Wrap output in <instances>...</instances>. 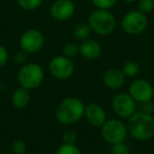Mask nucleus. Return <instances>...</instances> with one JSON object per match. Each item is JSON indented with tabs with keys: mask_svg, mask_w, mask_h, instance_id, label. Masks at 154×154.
<instances>
[{
	"mask_svg": "<svg viewBox=\"0 0 154 154\" xmlns=\"http://www.w3.org/2000/svg\"><path fill=\"white\" fill-rule=\"evenodd\" d=\"M79 54V45L76 42H68L63 45L62 49V55L68 58H74Z\"/></svg>",
	"mask_w": 154,
	"mask_h": 154,
	"instance_id": "6ab92c4d",
	"label": "nucleus"
},
{
	"mask_svg": "<svg viewBox=\"0 0 154 154\" xmlns=\"http://www.w3.org/2000/svg\"><path fill=\"white\" fill-rule=\"evenodd\" d=\"M17 80L22 88L29 91L36 90L45 80V72L39 64L26 63L18 71Z\"/></svg>",
	"mask_w": 154,
	"mask_h": 154,
	"instance_id": "20e7f679",
	"label": "nucleus"
},
{
	"mask_svg": "<svg viewBox=\"0 0 154 154\" xmlns=\"http://www.w3.org/2000/svg\"><path fill=\"white\" fill-rule=\"evenodd\" d=\"M55 154H82V152L76 145L61 143V145L57 148Z\"/></svg>",
	"mask_w": 154,
	"mask_h": 154,
	"instance_id": "aec40b11",
	"label": "nucleus"
},
{
	"mask_svg": "<svg viewBox=\"0 0 154 154\" xmlns=\"http://www.w3.org/2000/svg\"><path fill=\"white\" fill-rule=\"evenodd\" d=\"M103 53L100 43L95 39L88 38L79 45V54L87 60H95Z\"/></svg>",
	"mask_w": 154,
	"mask_h": 154,
	"instance_id": "4468645a",
	"label": "nucleus"
},
{
	"mask_svg": "<svg viewBox=\"0 0 154 154\" xmlns=\"http://www.w3.org/2000/svg\"><path fill=\"white\" fill-rule=\"evenodd\" d=\"M124 1L127 3H134V2H136L137 0H124Z\"/></svg>",
	"mask_w": 154,
	"mask_h": 154,
	"instance_id": "c85d7f7f",
	"label": "nucleus"
},
{
	"mask_svg": "<svg viewBox=\"0 0 154 154\" xmlns=\"http://www.w3.org/2000/svg\"><path fill=\"white\" fill-rule=\"evenodd\" d=\"M45 45V36L37 29H29L24 31L19 38L20 50L28 54L38 53Z\"/></svg>",
	"mask_w": 154,
	"mask_h": 154,
	"instance_id": "6e6552de",
	"label": "nucleus"
},
{
	"mask_svg": "<svg viewBox=\"0 0 154 154\" xmlns=\"http://www.w3.org/2000/svg\"><path fill=\"white\" fill-rule=\"evenodd\" d=\"M88 23L95 34L108 36L116 29V18L110 10L96 9L90 14Z\"/></svg>",
	"mask_w": 154,
	"mask_h": 154,
	"instance_id": "7ed1b4c3",
	"label": "nucleus"
},
{
	"mask_svg": "<svg viewBox=\"0 0 154 154\" xmlns=\"http://www.w3.org/2000/svg\"><path fill=\"white\" fill-rule=\"evenodd\" d=\"M100 133L103 138L110 145L124 143L129 134L127 124L118 118L106 120L105 124L100 127Z\"/></svg>",
	"mask_w": 154,
	"mask_h": 154,
	"instance_id": "39448f33",
	"label": "nucleus"
},
{
	"mask_svg": "<svg viewBox=\"0 0 154 154\" xmlns=\"http://www.w3.org/2000/svg\"><path fill=\"white\" fill-rule=\"evenodd\" d=\"M9 59V52L5 45H0V69L5 66Z\"/></svg>",
	"mask_w": 154,
	"mask_h": 154,
	"instance_id": "cd10ccee",
	"label": "nucleus"
},
{
	"mask_svg": "<svg viewBox=\"0 0 154 154\" xmlns=\"http://www.w3.org/2000/svg\"><path fill=\"white\" fill-rule=\"evenodd\" d=\"M26 150H28L26 143L21 139H17L12 145V151L14 154H26Z\"/></svg>",
	"mask_w": 154,
	"mask_h": 154,
	"instance_id": "393cba45",
	"label": "nucleus"
},
{
	"mask_svg": "<svg viewBox=\"0 0 154 154\" xmlns=\"http://www.w3.org/2000/svg\"><path fill=\"white\" fill-rule=\"evenodd\" d=\"M86 105L77 97H66L58 103L55 116L58 122L64 126H72L85 116Z\"/></svg>",
	"mask_w": 154,
	"mask_h": 154,
	"instance_id": "f257e3e1",
	"label": "nucleus"
},
{
	"mask_svg": "<svg viewBox=\"0 0 154 154\" xmlns=\"http://www.w3.org/2000/svg\"><path fill=\"white\" fill-rule=\"evenodd\" d=\"M126 78L122 71L116 68L108 69L103 74V85L110 90H118L122 88L126 82Z\"/></svg>",
	"mask_w": 154,
	"mask_h": 154,
	"instance_id": "ddd939ff",
	"label": "nucleus"
},
{
	"mask_svg": "<svg viewBox=\"0 0 154 154\" xmlns=\"http://www.w3.org/2000/svg\"><path fill=\"white\" fill-rule=\"evenodd\" d=\"M111 154H130L129 146L126 143H118L115 145H112Z\"/></svg>",
	"mask_w": 154,
	"mask_h": 154,
	"instance_id": "b1692460",
	"label": "nucleus"
},
{
	"mask_svg": "<svg viewBox=\"0 0 154 154\" xmlns=\"http://www.w3.org/2000/svg\"><path fill=\"white\" fill-rule=\"evenodd\" d=\"M120 26L126 34L136 36L146 31L148 26V18L146 14L138 10H132L124 15Z\"/></svg>",
	"mask_w": 154,
	"mask_h": 154,
	"instance_id": "423d86ee",
	"label": "nucleus"
},
{
	"mask_svg": "<svg viewBox=\"0 0 154 154\" xmlns=\"http://www.w3.org/2000/svg\"><path fill=\"white\" fill-rule=\"evenodd\" d=\"M137 10L143 14L151 13L154 10V0H137Z\"/></svg>",
	"mask_w": 154,
	"mask_h": 154,
	"instance_id": "412c9836",
	"label": "nucleus"
},
{
	"mask_svg": "<svg viewBox=\"0 0 154 154\" xmlns=\"http://www.w3.org/2000/svg\"><path fill=\"white\" fill-rule=\"evenodd\" d=\"M128 133L136 140H149L154 136V117L152 114L135 112L127 122Z\"/></svg>",
	"mask_w": 154,
	"mask_h": 154,
	"instance_id": "f03ea898",
	"label": "nucleus"
},
{
	"mask_svg": "<svg viewBox=\"0 0 154 154\" xmlns=\"http://www.w3.org/2000/svg\"><path fill=\"white\" fill-rule=\"evenodd\" d=\"M62 143H68V145H76L77 141V134L76 132L72 130H66L62 133Z\"/></svg>",
	"mask_w": 154,
	"mask_h": 154,
	"instance_id": "5701e85b",
	"label": "nucleus"
},
{
	"mask_svg": "<svg viewBox=\"0 0 154 154\" xmlns=\"http://www.w3.org/2000/svg\"><path fill=\"white\" fill-rule=\"evenodd\" d=\"M28 53H26L24 51L20 50V51L16 52L15 55H14V62L17 64H26L28 61Z\"/></svg>",
	"mask_w": 154,
	"mask_h": 154,
	"instance_id": "a878e982",
	"label": "nucleus"
},
{
	"mask_svg": "<svg viewBox=\"0 0 154 154\" xmlns=\"http://www.w3.org/2000/svg\"><path fill=\"white\" fill-rule=\"evenodd\" d=\"M129 94L137 103L151 100L154 97V88L146 79H135L129 87Z\"/></svg>",
	"mask_w": 154,
	"mask_h": 154,
	"instance_id": "9b49d317",
	"label": "nucleus"
},
{
	"mask_svg": "<svg viewBox=\"0 0 154 154\" xmlns=\"http://www.w3.org/2000/svg\"><path fill=\"white\" fill-rule=\"evenodd\" d=\"M75 70L72 59L63 55L55 56L49 62V72L58 80L69 79Z\"/></svg>",
	"mask_w": 154,
	"mask_h": 154,
	"instance_id": "0eeeda50",
	"label": "nucleus"
},
{
	"mask_svg": "<svg viewBox=\"0 0 154 154\" xmlns=\"http://www.w3.org/2000/svg\"><path fill=\"white\" fill-rule=\"evenodd\" d=\"M136 101L129 93H118L112 99V109L119 118H130L136 112Z\"/></svg>",
	"mask_w": 154,
	"mask_h": 154,
	"instance_id": "1a4fd4ad",
	"label": "nucleus"
},
{
	"mask_svg": "<svg viewBox=\"0 0 154 154\" xmlns=\"http://www.w3.org/2000/svg\"><path fill=\"white\" fill-rule=\"evenodd\" d=\"M43 0H17V3L24 11H35L42 5Z\"/></svg>",
	"mask_w": 154,
	"mask_h": 154,
	"instance_id": "a211bd4d",
	"label": "nucleus"
},
{
	"mask_svg": "<svg viewBox=\"0 0 154 154\" xmlns=\"http://www.w3.org/2000/svg\"><path fill=\"white\" fill-rule=\"evenodd\" d=\"M85 117L91 126L100 128L107 120V113L100 105L96 103H90L86 106Z\"/></svg>",
	"mask_w": 154,
	"mask_h": 154,
	"instance_id": "f8f14e48",
	"label": "nucleus"
},
{
	"mask_svg": "<svg viewBox=\"0 0 154 154\" xmlns=\"http://www.w3.org/2000/svg\"><path fill=\"white\" fill-rule=\"evenodd\" d=\"M139 70H140L139 64L136 61H134V60H128V61H126L122 68V71L125 74V76L129 77V78L137 76L139 73Z\"/></svg>",
	"mask_w": 154,
	"mask_h": 154,
	"instance_id": "f3484780",
	"label": "nucleus"
},
{
	"mask_svg": "<svg viewBox=\"0 0 154 154\" xmlns=\"http://www.w3.org/2000/svg\"><path fill=\"white\" fill-rule=\"evenodd\" d=\"M96 9L101 10H111L114 8L119 0H91Z\"/></svg>",
	"mask_w": 154,
	"mask_h": 154,
	"instance_id": "4be33fe9",
	"label": "nucleus"
},
{
	"mask_svg": "<svg viewBox=\"0 0 154 154\" xmlns=\"http://www.w3.org/2000/svg\"><path fill=\"white\" fill-rule=\"evenodd\" d=\"M75 5L72 0H54L50 5V16L56 21L63 22L71 19L75 14Z\"/></svg>",
	"mask_w": 154,
	"mask_h": 154,
	"instance_id": "9d476101",
	"label": "nucleus"
},
{
	"mask_svg": "<svg viewBox=\"0 0 154 154\" xmlns=\"http://www.w3.org/2000/svg\"><path fill=\"white\" fill-rule=\"evenodd\" d=\"M139 109H140V112H143V113L147 114H152L154 112V103L153 100H147L143 101V103H139Z\"/></svg>",
	"mask_w": 154,
	"mask_h": 154,
	"instance_id": "bb28decb",
	"label": "nucleus"
},
{
	"mask_svg": "<svg viewBox=\"0 0 154 154\" xmlns=\"http://www.w3.org/2000/svg\"><path fill=\"white\" fill-rule=\"evenodd\" d=\"M91 33H92V30H91L89 23L84 21H80L78 23H76L73 26V30H72L73 37L76 40H79V41H84L86 39L90 38Z\"/></svg>",
	"mask_w": 154,
	"mask_h": 154,
	"instance_id": "dca6fc26",
	"label": "nucleus"
},
{
	"mask_svg": "<svg viewBox=\"0 0 154 154\" xmlns=\"http://www.w3.org/2000/svg\"><path fill=\"white\" fill-rule=\"evenodd\" d=\"M12 105L15 109L22 110L24 108H26L30 103L31 100V93L29 90L19 87L17 88L12 94Z\"/></svg>",
	"mask_w": 154,
	"mask_h": 154,
	"instance_id": "2eb2a0df",
	"label": "nucleus"
}]
</instances>
